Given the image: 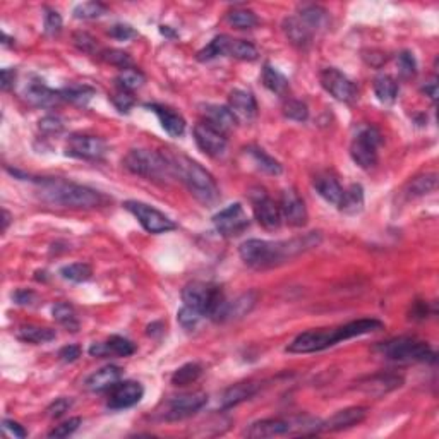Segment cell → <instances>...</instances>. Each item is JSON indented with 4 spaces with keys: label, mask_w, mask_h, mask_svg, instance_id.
<instances>
[{
    "label": "cell",
    "mask_w": 439,
    "mask_h": 439,
    "mask_svg": "<svg viewBox=\"0 0 439 439\" xmlns=\"http://www.w3.org/2000/svg\"><path fill=\"white\" fill-rule=\"evenodd\" d=\"M321 242L319 232H311L304 237L290 238V240H262V238H249L238 247L240 259L247 266L256 269H266L278 266L309 249L316 247Z\"/></svg>",
    "instance_id": "obj_1"
},
{
    "label": "cell",
    "mask_w": 439,
    "mask_h": 439,
    "mask_svg": "<svg viewBox=\"0 0 439 439\" xmlns=\"http://www.w3.org/2000/svg\"><path fill=\"white\" fill-rule=\"evenodd\" d=\"M383 328H385V323L379 319H357L338 328L309 330L293 338L292 344H289V347H286V352H290V354H313V352L326 350V348L337 345L338 341L350 340V338L361 337V335L379 331Z\"/></svg>",
    "instance_id": "obj_2"
},
{
    "label": "cell",
    "mask_w": 439,
    "mask_h": 439,
    "mask_svg": "<svg viewBox=\"0 0 439 439\" xmlns=\"http://www.w3.org/2000/svg\"><path fill=\"white\" fill-rule=\"evenodd\" d=\"M36 182L40 185L41 198L52 205L76 210H91L103 206L106 201L102 192L86 188V185L64 181V179H41Z\"/></svg>",
    "instance_id": "obj_3"
},
{
    "label": "cell",
    "mask_w": 439,
    "mask_h": 439,
    "mask_svg": "<svg viewBox=\"0 0 439 439\" xmlns=\"http://www.w3.org/2000/svg\"><path fill=\"white\" fill-rule=\"evenodd\" d=\"M170 164L174 177H179L185 184L192 196L203 205H215L220 199V191L216 181L206 168L198 161L181 153H164Z\"/></svg>",
    "instance_id": "obj_4"
},
{
    "label": "cell",
    "mask_w": 439,
    "mask_h": 439,
    "mask_svg": "<svg viewBox=\"0 0 439 439\" xmlns=\"http://www.w3.org/2000/svg\"><path fill=\"white\" fill-rule=\"evenodd\" d=\"M182 300L185 306L194 307L205 317L208 316L216 323H223L227 299L218 286L203 282H192L182 290Z\"/></svg>",
    "instance_id": "obj_5"
},
{
    "label": "cell",
    "mask_w": 439,
    "mask_h": 439,
    "mask_svg": "<svg viewBox=\"0 0 439 439\" xmlns=\"http://www.w3.org/2000/svg\"><path fill=\"white\" fill-rule=\"evenodd\" d=\"M124 167L134 175L148 179L153 182H168L174 177L170 164L165 158L164 153L144 150V148H136L131 150L124 158Z\"/></svg>",
    "instance_id": "obj_6"
},
{
    "label": "cell",
    "mask_w": 439,
    "mask_h": 439,
    "mask_svg": "<svg viewBox=\"0 0 439 439\" xmlns=\"http://www.w3.org/2000/svg\"><path fill=\"white\" fill-rule=\"evenodd\" d=\"M376 352L390 361L396 362H434L436 354L426 341L416 340L410 337L393 338V340L383 341L376 345Z\"/></svg>",
    "instance_id": "obj_7"
},
{
    "label": "cell",
    "mask_w": 439,
    "mask_h": 439,
    "mask_svg": "<svg viewBox=\"0 0 439 439\" xmlns=\"http://www.w3.org/2000/svg\"><path fill=\"white\" fill-rule=\"evenodd\" d=\"M381 133L374 126H364L350 144V157L361 168H372L378 164V148L381 144Z\"/></svg>",
    "instance_id": "obj_8"
},
{
    "label": "cell",
    "mask_w": 439,
    "mask_h": 439,
    "mask_svg": "<svg viewBox=\"0 0 439 439\" xmlns=\"http://www.w3.org/2000/svg\"><path fill=\"white\" fill-rule=\"evenodd\" d=\"M124 208H126L131 215L136 216V220L139 221L141 227L146 232H150V234H167V232H172L177 228L174 220H170L165 213L153 208V206L146 205V203L126 201L124 203Z\"/></svg>",
    "instance_id": "obj_9"
},
{
    "label": "cell",
    "mask_w": 439,
    "mask_h": 439,
    "mask_svg": "<svg viewBox=\"0 0 439 439\" xmlns=\"http://www.w3.org/2000/svg\"><path fill=\"white\" fill-rule=\"evenodd\" d=\"M249 223L251 221L240 203H234L213 216V225H215L216 232L227 238L244 234L249 228Z\"/></svg>",
    "instance_id": "obj_10"
},
{
    "label": "cell",
    "mask_w": 439,
    "mask_h": 439,
    "mask_svg": "<svg viewBox=\"0 0 439 439\" xmlns=\"http://www.w3.org/2000/svg\"><path fill=\"white\" fill-rule=\"evenodd\" d=\"M321 86L333 96L335 100L344 103H354L357 100L359 91L357 86L344 74L338 69L335 67H326L321 71L319 74Z\"/></svg>",
    "instance_id": "obj_11"
},
{
    "label": "cell",
    "mask_w": 439,
    "mask_h": 439,
    "mask_svg": "<svg viewBox=\"0 0 439 439\" xmlns=\"http://www.w3.org/2000/svg\"><path fill=\"white\" fill-rule=\"evenodd\" d=\"M208 403V395L203 392L185 393V395L174 396L167 402V410L164 412V419L168 423L184 420L192 417L196 412L203 409Z\"/></svg>",
    "instance_id": "obj_12"
},
{
    "label": "cell",
    "mask_w": 439,
    "mask_h": 439,
    "mask_svg": "<svg viewBox=\"0 0 439 439\" xmlns=\"http://www.w3.org/2000/svg\"><path fill=\"white\" fill-rule=\"evenodd\" d=\"M106 143L102 137L88 134H72L65 144V155L79 160H102L106 155Z\"/></svg>",
    "instance_id": "obj_13"
},
{
    "label": "cell",
    "mask_w": 439,
    "mask_h": 439,
    "mask_svg": "<svg viewBox=\"0 0 439 439\" xmlns=\"http://www.w3.org/2000/svg\"><path fill=\"white\" fill-rule=\"evenodd\" d=\"M251 205L254 218L266 230H275L282 225V215H280V206L273 201L264 189L258 188L251 192Z\"/></svg>",
    "instance_id": "obj_14"
},
{
    "label": "cell",
    "mask_w": 439,
    "mask_h": 439,
    "mask_svg": "<svg viewBox=\"0 0 439 439\" xmlns=\"http://www.w3.org/2000/svg\"><path fill=\"white\" fill-rule=\"evenodd\" d=\"M192 134H194V141L199 150L208 155V157L220 158L227 151L228 141L225 137V134L210 126L208 122L196 124Z\"/></svg>",
    "instance_id": "obj_15"
},
{
    "label": "cell",
    "mask_w": 439,
    "mask_h": 439,
    "mask_svg": "<svg viewBox=\"0 0 439 439\" xmlns=\"http://www.w3.org/2000/svg\"><path fill=\"white\" fill-rule=\"evenodd\" d=\"M280 215L282 220H285L290 227H304L309 220L307 208L300 196L293 189H285L280 196Z\"/></svg>",
    "instance_id": "obj_16"
},
{
    "label": "cell",
    "mask_w": 439,
    "mask_h": 439,
    "mask_svg": "<svg viewBox=\"0 0 439 439\" xmlns=\"http://www.w3.org/2000/svg\"><path fill=\"white\" fill-rule=\"evenodd\" d=\"M144 395V388L136 381H124L117 383L115 386L110 388L109 400H106V405L112 410H122L134 407L136 403L141 402Z\"/></svg>",
    "instance_id": "obj_17"
},
{
    "label": "cell",
    "mask_w": 439,
    "mask_h": 439,
    "mask_svg": "<svg viewBox=\"0 0 439 439\" xmlns=\"http://www.w3.org/2000/svg\"><path fill=\"white\" fill-rule=\"evenodd\" d=\"M403 385V378L398 374H374L369 376V378L361 379L357 383V390L359 392H364L368 395H374V396H381L386 395V393L393 392V390L400 388Z\"/></svg>",
    "instance_id": "obj_18"
},
{
    "label": "cell",
    "mask_w": 439,
    "mask_h": 439,
    "mask_svg": "<svg viewBox=\"0 0 439 439\" xmlns=\"http://www.w3.org/2000/svg\"><path fill=\"white\" fill-rule=\"evenodd\" d=\"M89 355L93 357H110V355H115V357H129L136 352V345L133 344L127 338L119 337V335H113L109 340L103 341V344H93L89 347Z\"/></svg>",
    "instance_id": "obj_19"
},
{
    "label": "cell",
    "mask_w": 439,
    "mask_h": 439,
    "mask_svg": "<svg viewBox=\"0 0 439 439\" xmlns=\"http://www.w3.org/2000/svg\"><path fill=\"white\" fill-rule=\"evenodd\" d=\"M24 98L34 106H41V109H50V106L58 105L60 102H64L60 96V89L55 91V89L48 88L47 85H43L41 81H33L26 86L24 89Z\"/></svg>",
    "instance_id": "obj_20"
},
{
    "label": "cell",
    "mask_w": 439,
    "mask_h": 439,
    "mask_svg": "<svg viewBox=\"0 0 439 439\" xmlns=\"http://www.w3.org/2000/svg\"><path fill=\"white\" fill-rule=\"evenodd\" d=\"M365 416H368L365 407H348V409H344L331 416L326 423H323V431L337 433V431L348 429V427L361 424L365 419Z\"/></svg>",
    "instance_id": "obj_21"
},
{
    "label": "cell",
    "mask_w": 439,
    "mask_h": 439,
    "mask_svg": "<svg viewBox=\"0 0 439 439\" xmlns=\"http://www.w3.org/2000/svg\"><path fill=\"white\" fill-rule=\"evenodd\" d=\"M228 109L235 113L237 119L252 120L258 115V103L254 95L245 89H234L228 95Z\"/></svg>",
    "instance_id": "obj_22"
},
{
    "label": "cell",
    "mask_w": 439,
    "mask_h": 439,
    "mask_svg": "<svg viewBox=\"0 0 439 439\" xmlns=\"http://www.w3.org/2000/svg\"><path fill=\"white\" fill-rule=\"evenodd\" d=\"M146 109H150L155 115L160 120L161 127L165 129V133L170 134L172 137H179L185 133V120L181 113H177L175 110L168 109V106L158 105V103H148Z\"/></svg>",
    "instance_id": "obj_23"
},
{
    "label": "cell",
    "mask_w": 439,
    "mask_h": 439,
    "mask_svg": "<svg viewBox=\"0 0 439 439\" xmlns=\"http://www.w3.org/2000/svg\"><path fill=\"white\" fill-rule=\"evenodd\" d=\"M203 115L206 122L212 127L218 129L220 133H228L237 126V117L228 106L223 105H205L203 106Z\"/></svg>",
    "instance_id": "obj_24"
},
{
    "label": "cell",
    "mask_w": 439,
    "mask_h": 439,
    "mask_svg": "<svg viewBox=\"0 0 439 439\" xmlns=\"http://www.w3.org/2000/svg\"><path fill=\"white\" fill-rule=\"evenodd\" d=\"M120 378H122V369L117 365H105L86 379V388L89 392H105L115 386Z\"/></svg>",
    "instance_id": "obj_25"
},
{
    "label": "cell",
    "mask_w": 439,
    "mask_h": 439,
    "mask_svg": "<svg viewBox=\"0 0 439 439\" xmlns=\"http://www.w3.org/2000/svg\"><path fill=\"white\" fill-rule=\"evenodd\" d=\"M314 189L317 191V194L324 199L330 205L338 206L341 201V196H344V188L340 185V182L330 174H319L314 177L313 182Z\"/></svg>",
    "instance_id": "obj_26"
},
{
    "label": "cell",
    "mask_w": 439,
    "mask_h": 439,
    "mask_svg": "<svg viewBox=\"0 0 439 439\" xmlns=\"http://www.w3.org/2000/svg\"><path fill=\"white\" fill-rule=\"evenodd\" d=\"M283 31H285L290 43L299 48L309 47L311 41H313L314 33L299 19V16L285 17V21H283Z\"/></svg>",
    "instance_id": "obj_27"
},
{
    "label": "cell",
    "mask_w": 439,
    "mask_h": 439,
    "mask_svg": "<svg viewBox=\"0 0 439 439\" xmlns=\"http://www.w3.org/2000/svg\"><path fill=\"white\" fill-rule=\"evenodd\" d=\"M256 302H258V293L256 292H245L242 295H238L237 299L227 300V306H225V314H223V323L225 321L238 319V317H244L254 309Z\"/></svg>",
    "instance_id": "obj_28"
},
{
    "label": "cell",
    "mask_w": 439,
    "mask_h": 439,
    "mask_svg": "<svg viewBox=\"0 0 439 439\" xmlns=\"http://www.w3.org/2000/svg\"><path fill=\"white\" fill-rule=\"evenodd\" d=\"M256 392H258V385H254V383H237V385L225 390V393L221 395V409H232V407L252 398Z\"/></svg>",
    "instance_id": "obj_29"
},
{
    "label": "cell",
    "mask_w": 439,
    "mask_h": 439,
    "mask_svg": "<svg viewBox=\"0 0 439 439\" xmlns=\"http://www.w3.org/2000/svg\"><path fill=\"white\" fill-rule=\"evenodd\" d=\"M338 210L347 215H357L364 210V188L361 184H352L348 189H344V196L338 205Z\"/></svg>",
    "instance_id": "obj_30"
},
{
    "label": "cell",
    "mask_w": 439,
    "mask_h": 439,
    "mask_svg": "<svg viewBox=\"0 0 439 439\" xmlns=\"http://www.w3.org/2000/svg\"><path fill=\"white\" fill-rule=\"evenodd\" d=\"M374 95L385 105H390L398 96V82L390 74H379L374 79Z\"/></svg>",
    "instance_id": "obj_31"
},
{
    "label": "cell",
    "mask_w": 439,
    "mask_h": 439,
    "mask_svg": "<svg viewBox=\"0 0 439 439\" xmlns=\"http://www.w3.org/2000/svg\"><path fill=\"white\" fill-rule=\"evenodd\" d=\"M262 85L264 88H268L269 91L275 93L278 96H285L289 93V79L282 74L276 67L273 65L266 64L264 69H262Z\"/></svg>",
    "instance_id": "obj_32"
},
{
    "label": "cell",
    "mask_w": 439,
    "mask_h": 439,
    "mask_svg": "<svg viewBox=\"0 0 439 439\" xmlns=\"http://www.w3.org/2000/svg\"><path fill=\"white\" fill-rule=\"evenodd\" d=\"M17 337L23 341L27 344H48V341L55 340L57 333L52 328H43V326H34V324H27V326H21L17 330Z\"/></svg>",
    "instance_id": "obj_33"
},
{
    "label": "cell",
    "mask_w": 439,
    "mask_h": 439,
    "mask_svg": "<svg viewBox=\"0 0 439 439\" xmlns=\"http://www.w3.org/2000/svg\"><path fill=\"white\" fill-rule=\"evenodd\" d=\"M245 151H247V155L251 157V160L254 161L256 167H258L261 172H264V174L280 175L283 172V167L280 165V161H276L275 158H271L268 153H264L261 148L251 146Z\"/></svg>",
    "instance_id": "obj_34"
},
{
    "label": "cell",
    "mask_w": 439,
    "mask_h": 439,
    "mask_svg": "<svg viewBox=\"0 0 439 439\" xmlns=\"http://www.w3.org/2000/svg\"><path fill=\"white\" fill-rule=\"evenodd\" d=\"M299 19L309 27L313 33L328 24V10L319 5H304L299 12Z\"/></svg>",
    "instance_id": "obj_35"
},
{
    "label": "cell",
    "mask_w": 439,
    "mask_h": 439,
    "mask_svg": "<svg viewBox=\"0 0 439 439\" xmlns=\"http://www.w3.org/2000/svg\"><path fill=\"white\" fill-rule=\"evenodd\" d=\"M230 43L232 38L227 36V34H220V36H215L208 45H206L203 50L198 52V60L199 62H210L213 58L221 57V55H228V50H230Z\"/></svg>",
    "instance_id": "obj_36"
},
{
    "label": "cell",
    "mask_w": 439,
    "mask_h": 439,
    "mask_svg": "<svg viewBox=\"0 0 439 439\" xmlns=\"http://www.w3.org/2000/svg\"><path fill=\"white\" fill-rule=\"evenodd\" d=\"M438 188V175L436 174H426L419 175V177L412 179L407 185V194L410 198H419V196H426L429 192L436 191Z\"/></svg>",
    "instance_id": "obj_37"
},
{
    "label": "cell",
    "mask_w": 439,
    "mask_h": 439,
    "mask_svg": "<svg viewBox=\"0 0 439 439\" xmlns=\"http://www.w3.org/2000/svg\"><path fill=\"white\" fill-rule=\"evenodd\" d=\"M52 314H54V319L57 321L58 324H62L65 330L72 331V333H76V331L79 330L78 316H76V311L71 304L67 302L55 304L54 309H52Z\"/></svg>",
    "instance_id": "obj_38"
},
{
    "label": "cell",
    "mask_w": 439,
    "mask_h": 439,
    "mask_svg": "<svg viewBox=\"0 0 439 439\" xmlns=\"http://www.w3.org/2000/svg\"><path fill=\"white\" fill-rule=\"evenodd\" d=\"M144 81H146V78H144L143 72L136 67L122 69L120 74L117 76L115 79L119 89H122V91H127V93L136 91L137 88H141V86L144 85Z\"/></svg>",
    "instance_id": "obj_39"
},
{
    "label": "cell",
    "mask_w": 439,
    "mask_h": 439,
    "mask_svg": "<svg viewBox=\"0 0 439 439\" xmlns=\"http://www.w3.org/2000/svg\"><path fill=\"white\" fill-rule=\"evenodd\" d=\"M60 96L64 102L76 103V105H86L95 96V89L89 88V86L71 85L67 88L60 89Z\"/></svg>",
    "instance_id": "obj_40"
},
{
    "label": "cell",
    "mask_w": 439,
    "mask_h": 439,
    "mask_svg": "<svg viewBox=\"0 0 439 439\" xmlns=\"http://www.w3.org/2000/svg\"><path fill=\"white\" fill-rule=\"evenodd\" d=\"M201 374H203L201 365L196 364V362H189V364L182 365V368H179L177 371L174 372V376H172V385L175 386L192 385V383L198 381V379L201 378Z\"/></svg>",
    "instance_id": "obj_41"
},
{
    "label": "cell",
    "mask_w": 439,
    "mask_h": 439,
    "mask_svg": "<svg viewBox=\"0 0 439 439\" xmlns=\"http://www.w3.org/2000/svg\"><path fill=\"white\" fill-rule=\"evenodd\" d=\"M60 275L64 280H69L72 283H82L88 282L93 275L91 266L86 264V262H72V264L64 266L60 269Z\"/></svg>",
    "instance_id": "obj_42"
},
{
    "label": "cell",
    "mask_w": 439,
    "mask_h": 439,
    "mask_svg": "<svg viewBox=\"0 0 439 439\" xmlns=\"http://www.w3.org/2000/svg\"><path fill=\"white\" fill-rule=\"evenodd\" d=\"M227 21L237 30H251L258 24V16L249 9H234L227 14Z\"/></svg>",
    "instance_id": "obj_43"
},
{
    "label": "cell",
    "mask_w": 439,
    "mask_h": 439,
    "mask_svg": "<svg viewBox=\"0 0 439 439\" xmlns=\"http://www.w3.org/2000/svg\"><path fill=\"white\" fill-rule=\"evenodd\" d=\"M228 55L234 58H238V60H256L259 55L258 48L251 43V41L245 40H232L230 43V50H228Z\"/></svg>",
    "instance_id": "obj_44"
},
{
    "label": "cell",
    "mask_w": 439,
    "mask_h": 439,
    "mask_svg": "<svg viewBox=\"0 0 439 439\" xmlns=\"http://www.w3.org/2000/svg\"><path fill=\"white\" fill-rule=\"evenodd\" d=\"M106 12V5L102 2H85L78 3L72 10L76 19H96V17H102Z\"/></svg>",
    "instance_id": "obj_45"
},
{
    "label": "cell",
    "mask_w": 439,
    "mask_h": 439,
    "mask_svg": "<svg viewBox=\"0 0 439 439\" xmlns=\"http://www.w3.org/2000/svg\"><path fill=\"white\" fill-rule=\"evenodd\" d=\"M100 57L102 60H105L106 64L117 65L120 69H129L133 67V58L127 52L117 50V48H106V50L100 52Z\"/></svg>",
    "instance_id": "obj_46"
},
{
    "label": "cell",
    "mask_w": 439,
    "mask_h": 439,
    "mask_svg": "<svg viewBox=\"0 0 439 439\" xmlns=\"http://www.w3.org/2000/svg\"><path fill=\"white\" fill-rule=\"evenodd\" d=\"M283 115L290 120H295V122H306L307 117H309V109L300 100H289L283 105Z\"/></svg>",
    "instance_id": "obj_47"
},
{
    "label": "cell",
    "mask_w": 439,
    "mask_h": 439,
    "mask_svg": "<svg viewBox=\"0 0 439 439\" xmlns=\"http://www.w3.org/2000/svg\"><path fill=\"white\" fill-rule=\"evenodd\" d=\"M203 317L205 316H203L199 311H196L194 307L185 306V304L184 307H182V309L177 313V321L181 323V326L184 328V330H192V328H196Z\"/></svg>",
    "instance_id": "obj_48"
},
{
    "label": "cell",
    "mask_w": 439,
    "mask_h": 439,
    "mask_svg": "<svg viewBox=\"0 0 439 439\" xmlns=\"http://www.w3.org/2000/svg\"><path fill=\"white\" fill-rule=\"evenodd\" d=\"M398 71L400 76L405 79L414 78L417 74V60L412 52L405 50L398 55Z\"/></svg>",
    "instance_id": "obj_49"
},
{
    "label": "cell",
    "mask_w": 439,
    "mask_h": 439,
    "mask_svg": "<svg viewBox=\"0 0 439 439\" xmlns=\"http://www.w3.org/2000/svg\"><path fill=\"white\" fill-rule=\"evenodd\" d=\"M81 423V417H72V419L62 423L60 426H55L54 429L48 433V438H69L71 434H74L76 431L79 429Z\"/></svg>",
    "instance_id": "obj_50"
},
{
    "label": "cell",
    "mask_w": 439,
    "mask_h": 439,
    "mask_svg": "<svg viewBox=\"0 0 439 439\" xmlns=\"http://www.w3.org/2000/svg\"><path fill=\"white\" fill-rule=\"evenodd\" d=\"M110 100H112V103L115 105V109L119 110L120 113H129L131 109L134 106V103H136L133 93L122 91V89H119L117 93H113V95L110 96Z\"/></svg>",
    "instance_id": "obj_51"
},
{
    "label": "cell",
    "mask_w": 439,
    "mask_h": 439,
    "mask_svg": "<svg viewBox=\"0 0 439 439\" xmlns=\"http://www.w3.org/2000/svg\"><path fill=\"white\" fill-rule=\"evenodd\" d=\"M38 129L43 134H60L64 131V122H62L60 117L57 115H47L43 119H40L38 122Z\"/></svg>",
    "instance_id": "obj_52"
},
{
    "label": "cell",
    "mask_w": 439,
    "mask_h": 439,
    "mask_svg": "<svg viewBox=\"0 0 439 439\" xmlns=\"http://www.w3.org/2000/svg\"><path fill=\"white\" fill-rule=\"evenodd\" d=\"M62 30V17L57 10L47 9L45 12V33L48 36H55V34L60 33Z\"/></svg>",
    "instance_id": "obj_53"
},
{
    "label": "cell",
    "mask_w": 439,
    "mask_h": 439,
    "mask_svg": "<svg viewBox=\"0 0 439 439\" xmlns=\"http://www.w3.org/2000/svg\"><path fill=\"white\" fill-rule=\"evenodd\" d=\"M74 45L79 48V50L85 52V54H95L96 48H98L95 38L88 33H82V31H79V33L74 34Z\"/></svg>",
    "instance_id": "obj_54"
},
{
    "label": "cell",
    "mask_w": 439,
    "mask_h": 439,
    "mask_svg": "<svg viewBox=\"0 0 439 439\" xmlns=\"http://www.w3.org/2000/svg\"><path fill=\"white\" fill-rule=\"evenodd\" d=\"M72 407L71 398H57L54 403L47 407V416L50 419H60L65 412Z\"/></svg>",
    "instance_id": "obj_55"
},
{
    "label": "cell",
    "mask_w": 439,
    "mask_h": 439,
    "mask_svg": "<svg viewBox=\"0 0 439 439\" xmlns=\"http://www.w3.org/2000/svg\"><path fill=\"white\" fill-rule=\"evenodd\" d=\"M109 34L112 38H115V40H120V41H127V40H131V38L137 36L136 30H134L133 26H129V24H115V26L110 27Z\"/></svg>",
    "instance_id": "obj_56"
},
{
    "label": "cell",
    "mask_w": 439,
    "mask_h": 439,
    "mask_svg": "<svg viewBox=\"0 0 439 439\" xmlns=\"http://www.w3.org/2000/svg\"><path fill=\"white\" fill-rule=\"evenodd\" d=\"M58 357L64 362H74L81 357V348H79L78 345H65V347L60 348V352H58Z\"/></svg>",
    "instance_id": "obj_57"
},
{
    "label": "cell",
    "mask_w": 439,
    "mask_h": 439,
    "mask_svg": "<svg viewBox=\"0 0 439 439\" xmlns=\"http://www.w3.org/2000/svg\"><path fill=\"white\" fill-rule=\"evenodd\" d=\"M2 429L5 431V433H9L10 436H14V438L23 439V438L27 436L26 429H24V427L21 426V424L14 423V420H9V419L3 420V423H2Z\"/></svg>",
    "instance_id": "obj_58"
},
{
    "label": "cell",
    "mask_w": 439,
    "mask_h": 439,
    "mask_svg": "<svg viewBox=\"0 0 439 439\" xmlns=\"http://www.w3.org/2000/svg\"><path fill=\"white\" fill-rule=\"evenodd\" d=\"M14 81H16V69H2V89L3 91H9L14 86Z\"/></svg>",
    "instance_id": "obj_59"
},
{
    "label": "cell",
    "mask_w": 439,
    "mask_h": 439,
    "mask_svg": "<svg viewBox=\"0 0 439 439\" xmlns=\"http://www.w3.org/2000/svg\"><path fill=\"white\" fill-rule=\"evenodd\" d=\"M14 300H16V304H19V306H27V304H33L34 293L31 292V290H17V292L14 293Z\"/></svg>",
    "instance_id": "obj_60"
},
{
    "label": "cell",
    "mask_w": 439,
    "mask_h": 439,
    "mask_svg": "<svg viewBox=\"0 0 439 439\" xmlns=\"http://www.w3.org/2000/svg\"><path fill=\"white\" fill-rule=\"evenodd\" d=\"M423 93H426V96H429L431 100H436V96H438V81H436V78L434 79H431L429 82H426V85L423 86Z\"/></svg>",
    "instance_id": "obj_61"
},
{
    "label": "cell",
    "mask_w": 439,
    "mask_h": 439,
    "mask_svg": "<svg viewBox=\"0 0 439 439\" xmlns=\"http://www.w3.org/2000/svg\"><path fill=\"white\" fill-rule=\"evenodd\" d=\"M160 33L164 34V36H168V38H175L177 34L174 33V31L170 30V26H160Z\"/></svg>",
    "instance_id": "obj_62"
},
{
    "label": "cell",
    "mask_w": 439,
    "mask_h": 439,
    "mask_svg": "<svg viewBox=\"0 0 439 439\" xmlns=\"http://www.w3.org/2000/svg\"><path fill=\"white\" fill-rule=\"evenodd\" d=\"M2 232H5L7 230V227H9V223H10V215H9V212H7V210H3V221H2Z\"/></svg>",
    "instance_id": "obj_63"
}]
</instances>
